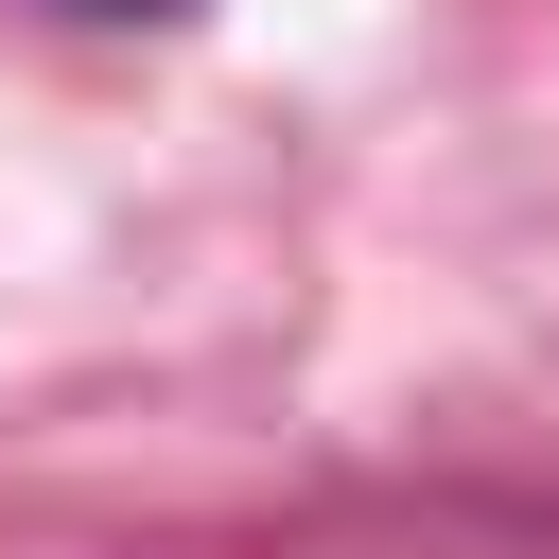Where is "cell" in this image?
I'll use <instances>...</instances> for the list:
<instances>
[{
  "instance_id": "obj_1",
  "label": "cell",
  "mask_w": 559,
  "mask_h": 559,
  "mask_svg": "<svg viewBox=\"0 0 559 559\" xmlns=\"http://www.w3.org/2000/svg\"><path fill=\"white\" fill-rule=\"evenodd\" d=\"M70 17H192V0H70Z\"/></svg>"
}]
</instances>
